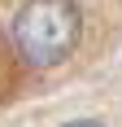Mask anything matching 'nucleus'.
<instances>
[{"instance_id":"1","label":"nucleus","mask_w":122,"mask_h":127,"mask_svg":"<svg viewBox=\"0 0 122 127\" xmlns=\"http://www.w3.org/2000/svg\"><path fill=\"white\" fill-rule=\"evenodd\" d=\"M83 18L74 0H26L13 18V44L31 66H61L79 48Z\"/></svg>"},{"instance_id":"2","label":"nucleus","mask_w":122,"mask_h":127,"mask_svg":"<svg viewBox=\"0 0 122 127\" xmlns=\"http://www.w3.org/2000/svg\"><path fill=\"white\" fill-rule=\"evenodd\" d=\"M65 127H100V123H65Z\"/></svg>"}]
</instances>
